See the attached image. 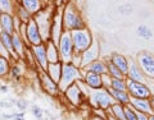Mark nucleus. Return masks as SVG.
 <instances>
[{
    "instance_id": "nucleus-26",
    "label": "nucleus",
    "mask_w": 154,
    "mask_h": 120,
    "mask_svg": "<svg viewBox=\"0 0 154 120\" xmlns=\"http://www.w3.org/2000/svg\"><path fill=\"white\" fill-rule=\"evenodd\" d=\"M13 16H14V18H16V19H18L21 23H25V25L30 22V19H32V16L18 1H16V4H14V13H13Z\"/></svg>"
},
{
    "instance_id": "nucleus-49",
    "label": "nucleus",
    "mask_w": 154,
    "mask_h": 120,
    "mask_svg": "<svg viewBox=\"0 0 154 120\" xmlns=\"http://www.w3.org/2000/svg\"><path fill=\"white\" fill-rule=\"evenodd\" d=\"M153 3H154V0H153Z\"/></svg>"
},
{
    "instance_id": "nucleus-18",
    "label": "nucleus",
    "mask_w": 154,
    "mask_h": 120,
    "mask_svg": "<svg viewBox=\"0 0 154 120\" xmlns=\"http://www.w3.org/2000/svg\"><path fill=\"white\" fill-rule=\"evenodd\" d=\"M0 28L3 32H7L9 35L16 32V19L13 14L0 12Z\"/></svg>"
},
{
    "instance_id": "nucleus-17",
    "label": "nucleus",
    "mask_w": 154,
    "mask_h": 120,
    "mask_svg": "<svg viewBox=\"0 0 154 120\" xmlns=\"http://www.w3.org/2000/svg\"><path fill=\"white\" fill-rule=\"evenodd\" d=\"M128 105L137 113L146 114V115H152L153 114L150 102H149V98H135V97H131Z\"/></svg>"
},
{
    "instance_id": "nucleus-2",
    "label": "nucleus",
    "mask_w": 154,
    "mask_h": 120,
    "mask_svg": "<svg viewBox=\"0 0 154 120\" xmlns=\"http://www.w3.org/2000/svg\"><path fill=\"white\" fill-rule=\"evenodd\" d=\"M89 89L90 88L82 82V79H81V80H77L75 84H72L71 87L67 88L63 92V95H64L66 100L72 105V106L80 107L81 105L88 102Z\"/></svg>"
},
{
    "instance_id": "nucleus-15",
    "label": "nucleus",
    "mask_w": 154,
    "mask_h": 120,
    "mask_svg": "<svg viewBox=\"0 0 154 120\" xmlns=\"http://www.w3.org/2000/svg\"><path fill=\"white\" fill-rule=\"evenodd\" d=\"M81 72H82V82L88 86L90 89H100V88H103L102 75L93 73V72H88L85 69H81Z\"/></svg>"
},
{
    "instance_id": "nucleus-29",
    "label": "nucleus",
    "mask_w": 154,
    "mask_h": 120,
    "mask_svg": "<svg viewBox=\"0 0 154 120\" xmlns=\"http://www.w3.org/2000/svg\"><path fill=\"white\" fill-rule=\"evenodd\" d=\"M107 113L110 114L113 118H116L117 120H126V116H125V105L116 102L107 110Z\"/></svg>"
},
{
    "instance_id": "nucleus-24",
    "label": "nucleus",
    "mask_w": 154,
    "mask_h": 120,
    "mask_svg": "<svg viewBox=\"0 0 154 120\" xmlns=\"http://www.w3.org/2000/svg\"><path fill=\"white\" fill-rule=\"evenodd\" d=\"M107 91L109 92V95L113 97V100L117 104H121V105H128L130 104V95L127 91H118V89H113V88H107Z\"/></svg>"
},
{
    "instance_id": "nucleus-45",
    "label": "nucleus",
    "mask_w": 154,
    "mask_h": 120,
    "mask_svg": "<svg viewBox=\"0 0 154 120\" xmlns=\"http://www.w3.org/2000/svg\"><path fill=\"white\" fill-rule=\"evenodd\" d=\"M0 91L2 92H8V87L7 86H0Z\"/></svg>"
},
{
    "instance_id": "nucleus-22",
    "label": "nucleus",
    "mask_w": 154,
    "mask_h": 120,
    "mask_svg": "<svg viewBox=\"0 0 154 120\" xmlns=\"http://www.w3.org/2000/svg\"><path fill=\"white\" fill-rule=\"evenodd\" d=\"M12 42H13V49H14V51L17 52L18 56L21 57V59H23L26 49H27V47H30V46L26 45V42L22 40V37L19 36L17 32L12 33Z\"/></svg>"
},
{
    "instance_id": "nucleus-35",
    "label": "nucleus",
    "mask_w": 154,
    "mask_h": 120,
    "mask_svg": "<svg viewBox=\"0 0 154 120\" xmlns=\"http://www.w3.org/2000/svg\"><path fill=\"white\" fill-rule=\"evenodd\" d=\"M125 116H126V120H139L137 113L130 105H125Z\"/></svg>"
},
{
    "instance_id": "nucleus-10",
    "label": "nucleus",
    "mask_w": 154,
    "mask_h": 120,
    "mask_svg": "<svg viewBox=\"0 0 154 120\" xmlns=\"http://www.w3.org/2000/svg\"><path fill=\"white\" fill-rule=\"evenodd\" d=\"M63 32L64 28H63V21H62V7H57L54 8V13H53V19H51L50 40L55 45H58Z\"/></svg>"
},
{
    "instance_id": "nucleus-5",
    "label": "nucleus",
    "mask_w": 154,
    "mask_h": 120,
    "mask_svg": "<svg viewBox=\"0 0 154 120\" xmlns=\"http://www.w3.org/2000/svg\"><path fill=\"white\" fill-rule=\"evenodd\" d=\"M53 13H54V8L46 9L44 8L41 12H38L36 16H33L36 25L40 30L41 37L44 42L50 40V30H51V19H53Z\"/></svg>"
},
{
    "instance_id": "nucleus-38",
    "label": "nucleus",
    "mask_w": 154,
    "mask_h": 120,
    "mask_svg": "<svg viewBox=\"0 0 154 120\" xmlns=\"http://www.w3.org/2000/svg\"><path fill=\"white\" fill-rule=\"evenodd\" d=\"M102 80H103V88H109L110 87V82H112V77H110L108 73L102 75Z\"/></svg>"
},
{
    "instance_id": "nucleus-43",
    "label": "nucleus",
    "mask_w": 154,
    "mask_h": 120,
    "mask_svg": "<svg viewBox=\"0 0 154 120\" xmlns=\"http://www.w3.org/2000/svg\"><path fill=\"white\" fill-rule=\"evenodd\" d=\"M137 113V111H136ZM137 119L139 120H149V116L146 114H141V113H137Z\"/></svg>"
},
{
    "instance_id": "nucleus-23",
    "label": "nucleus",
    "mask_w": 154,
    "mask_h": 120,
    "mask_svg": "<svg viewBox=\"0 0 154 120\" xmlns=\"http://www.w3.org/2000/svg\"><path fill=\"white\" fill-rule=\"evenodd\" d=\"M62 69H63V63H62V61H58V63H49L46 73L55 83H59L60 77H62Z\"/></svg>"
},
{
    "instance_id": "nucleus-46",
    "label": "nucleus",
    "mask_w": 154,
    "mask_h": 120,
    "mask_svg": "<svg viewBox=\"0 0 154 120\" xmlns=\"http://www.w3.org/2000/svg\"><path fill=\"white\" fill-rule=\"evenodd\" d=\"M107 119H108V120H117V119H116V118H113L112 115H110V114H108V113H107Z\"/></svg>"
},
{
    "instance_id": "nucleus-12",
    "label": "nucleus",
    "mask_w": 154,
    "mask_h": 120,
    "mask_svg": "<svg viewBox=\"0 0 154 120\" xmlns=\"http://www.w3.org/2000/svg\"><path fill=\"white\" fill-rule=\"evenodd\" d=\"M98 59H100V44L96 38H94L93 44L90 45L89 49L81 54V69L86 68L89 64Z\"/></svg>"
},
{
    "instance_id": "nucleus-4",
    "label": "nucleus",
    "mask_w": 154,
    "mask_h": 120,
    "mask_svg": "<svg viewBox=\"0 0 154 120\" xmlns=\"http://www.w3.org/2000/svg\"><path fill=\"white\" fill-rule=\"evenodd\" d=\"M81 79H82V72H81V69L71 63H64L63 69H62L60 80L58 83L60 93H63L68 87H71L72 84H75L77 80H81Z\"/></svg>"
},
{
    "instance_id": "nucleus-9",
    "label": "nucleus",
    "mask_w": 154,
    "mask_h": 120,
    "mask_svg": "<svg viewBox=\"0 0 154 120\" xmlns=\"http://www.w3.org/2000/svg\"><path fill=\"white\" fill-rule=\"evenodd\" d=\"M135 60L146 78L154 80V55L148 51H140Z\"/></svg>"
},
{
    "instance_id": "nucleus-19",
    "label": "nucleus",
    "mask_w": 154,
    "mask_h": 120,
    "mask_svg": "<svg viewBox=\"0 0 154 120\" xmlns=\"http://www.w3.org/2000/svg\"><path fill=\"white\" fill-rule=\"evenodd\" d=\"M109 60H110V63H112L113 65H116L119 70H121V73L125 77L127 75L130 60L127 59L126 56L122 55V54H118V52H114V54H112V56L109 57Z\"/></svg>"
},
{
    "instance_id": "nucleus-42",
    "label": "nucleus",
    "mask_w": 154,
    "mask_h": 120,
    "mask_svg": "<svg viewBox=\"0 0 154 120\" xmlns=\"http://www.w3.org/2000/svg\"><path fill=\"white\" fill-rule=\"evenodd\" d=\"M14 120H25V115L23 113H18V114H14Z\"/></svg>"
},
{
    "instance_id": "nucleus-1",
    "label": "nucleus",
    "mask_w": 154,
    "mask_h": 120,
    "mask_svg": "<svg viewBox=\"0 0 154 120\" xmlns=\"http://www.w3.org/2000/svg\"><path fill=\"white\" fill-rule=\"evenodd\" d=\"M62 21H63L64 31L73 32L86 28V23L81 16L80 9L73 1H66L62 5Z\"/></svg>"
},
{
    "instance_id": "nucleus-48",
    "label": "nucleus",
    "mask_w": 154,
    "mask_h": 120,
    "mask_svg": "<svg viewBox=\"0 0 154 120\" xmlns=\"http://www.w3.org/2000/svg\"><path fill=\"white\" fill-rule=\"evenodd\" d=\"M16 1H18V0H16Z\"/></svg>"
},
{
    "instance_id": "nucleus-30",
    "label": "nucleus",
    "mask_w": 154,
    "mask_h": 120,
    "mask_svg": "<svg viewBox=\"0 0 154 120\" xmlns=\"http://www.w3.org/2000/svg\"><path fill=\"white\" fill-rule=\"evenodd\" d=\"M136 35L143 38V40H145V41H149V40H152L153 38V31H152V28L146 26V25H139L137 28H136Z\"/></svg>"
},
{
    "instance_id": "nucleus-47",
    "label": "nucleus",
    "mask_w": 154,
    "mask_h": 120,
    "mask_svg": "<svg viewBox=\"0 0 154 120\" xmlns=\"http://www.w3.org/2000/svg\"><path fill=\"white\" fill-rule=\"evenodd\" d=\"M149 116V120H154V114H152V115H148Z\"/></svg>"
},
{
    "instance_id": "nucleus-31",
    "label": "nucleus",
    "mask_w": 154,
    "mask_h": 120,
    "mask_svg": "<svg viewBox=\"0 0 154 120\" xmlns=\"http://www.w3.org/2000/svg\"><path fill=\"white\" fill-rule=\"evenodd\" d=\"M11 66H12V61L11 60L7 59V57L0 56V78H2V77L9 75Z\"/></svg>"
},
{
    "instance_id": "nucleus-21",
    "label": "nucleus",
    "mask_w": 154,
    "mask_h": 120,
    "mask_svg": "<svg viewBox=\"0 0 154 120\" xmlns=\"http://www.w3.org/2000/svg\"><path fill=\"white\" fill-rule=\"evenodd\" d=\"M0 38H2V41H3V44L4 46H5V49L8 50V52L11 54L12 56V60L16 63V61L18 60H21V57L18 56V54L16 51H14L13 49V42H12V35H9V33L7 32H3V31H0Z\"/></svg>"
},
{
    "instance_id": "nucleus-16",
    "label": "nucleus",
    "mask_w": 154,
    "mask_h": 120,
    "mask_svg": "<svg viewBox=\"0 0 154 120\" xmlns=\"http://www.w3.org/2000/svg\"><path fill=\"white\" fill-rule=\"evenodd\" d=\"M126 78L132 79V80H137V82H143V83H146L149 80L145 77V74L143 73V70L140 69V66L137 65L136 60H130L128 72H127Z\"/></svg>"
},
{
    "instance_id": "nucleus-25",
    "label": "nucleus",
    "mask_w": 154,
    "mask_h": 120,
    "mask_svg": "<svg viewBox=\"0 0 154 120\" xmlns=\"http://www.w3.org/2000/svg\"><path fill=\"white\" fill-rule=\"evenodd\" d=\"M84 69L88 70V72H93V73H96V74H99V75H103V74H107L108 73L107 61L103 60V59H98V60L93 61V63L89 64Z\"/></svg>"
},
{
    "instance_id": "nucleus-13",
    "label": "nucleus",
    "mask_w": 154,
    "mask_h": 120,
    "mask_svg": "<svg viewBox=\"0 0 154 120\" xmlns=\"http://www.w3.org/2000/svg\"><path fill=\"white\" fill-rule=\"evenodd\" d=\"M26 33H27V44L28 46H36V45H40L44 42L41 37V33H40V30L36 25L35 19H30V22L26 23Z\"/></svg>"
},
{
    "instance_id": "nucleus-44",
    "label": "nucleus",
    "mask_w": 154,
    "mask_h": 120,
    "mask_svg": "<svg viewBox=\"0 0 154 120\" xmlns=\"http://www.w3.org/2000/svg\"><path fill=\"white\" fill-rule=\"evenodd\" d=\"M149 102H150V106H152V111H153V114H154V93L149 97Z\"/></svg>"
},
{
    "instance_id": "nucleus-41",
    "label": "nucleus",
    "mask_w": 154,
    "mask_h": 120,
    "mask_svg": "<svg viewBox=\"0 0 154 120\" xmlns=\"http://www.w3.org/2000/svg\"><path fill=\"white\" fill-rule=\"evenodd\" d=\"M16 105H17V107H18L19 110H25V109L27 107V102L25 101V100H18Z\"/></svg>"
},
{
    "instance_id": "nucleus-40",
    "label": "nucleus",
    "mask_w": 154,
    "mask_h": 120,
    "mask_svg": "<svg viewBox=\"0 0 154 120\" xmlns=\"http://www.w3.org/2000/svg\"><path fill=\"white\" fill-rule=\"evenodd\" d=\"M118 12L122 13V14H128L132 12V7L130 5V4H123V5L118 7Z\"/></svg>"
},
{
    "instance_id": "nucleus-7",
    "label": "nucleus",
    "mask_w": 154,
    "mask_h": 120,
    "mask_svg": "<svg viewBox=\"0 0 154 120\" xmlns=\"http://www.w3.org/2000/svg\"><path fill=\"white\" fill-rule=\"evenodd\" d=\"M58 51H59V57L62 63H71L72 57L75 55L73 41H72L71 32L64 31L62 35L59 42H58Z\"/></svg>"
},
{
    "instance_id": "nucleus-33",
    "label": "nucleus",
    "mask_w": 154,
    "mask_h": 120,
    "mask_svg": "<svg viewBox=\"0 0 154 120\" xmlns=\"http://www.w3.org/2000/svg\"><path fill=\"white\" fill-rule=\"evenodd\" d=\"M14 4H16V0H0V12L13 14Z\"/></svg>"
},
{
    "instance_id": "nucleus-14",
    "label": "nucleus",
    "mask_w": 154,
    "mask_h": 120,
    "mask_svg": "<svg viewBox=\"0 0 154 120\" xmlns=\"http://www.w3.org/2000/svg\"><path fill=\"white\" fill-rule=\"evenodd\" d=\"M38 82H40V87L41 89H44L48 95L50 96H59L60 91L58 87V83H55L49 75H48L46 72H38Z\"/></svg>"
},
{
    "instance_id": "nucleus-20",
    "label": "nucleus",
    "mask_w": 154,
    "mask_h": 120,
    "mask_svg": "<svg viewBox=\"0 0 154 120\" xmlns=\"http://www.w3.org/2000/svg\"><path fill=\"white\" fill-rule=\"evenodd\" d=\"M18 3L26 9V10L31 14V16H36L38 12L44 9V0H18Z\"/></svg>"
},
{
    "instance_id": "nucleus-6",
    "label": "nucleus",
    "mask_w": 154,
    "mask_h": 120,
    "mask_svg": "<svg viewBox=\"0 0 154 120\" xmlns=\"http://www.w3.org/2000/svg\"><path fill=\"white\" fill-rule=\"evenodd\" d=\"M72 41H73V47L76 54H82L85 50H88L90 45L93 44V33L88 27L82 28V30H77L71 32Z\"/></svg>"
},
{
    "instance_id": "nucleus-27",
    "label": "nucleus",
    "mask_w": 154,
    "mask_h": 120,
    "mask_svg": "<svg viewBox=\"0 0 154 120\" xmlns=\"http://www.w3.org/2000/svg\"><path fill=\"white\" fill-rule=\"evenodd\" d=\"M45 45H46V55H48L49 63H58V61H60L59 51H58V45H55L51 40H48L45 42Z\"/></svg>"
},
{
    "instance_id": "nucleus-34",
    "label": "nucleus",
    "mask_w": 154,
    "mask_h": 120,
    "mask_svg": "<svg viewBox=\"0 0 154 120\" xmlns=\"http://www.w3.org/2000/svg\"><path fill=\"white\" fill-rule=\"evenodd\" d=\"M110 88L118 89V91H127L126 78H112V82H110Z\"/></svg>"
},
{
    "instance_id": "nucleus-39",
    "label": "nucleus",
    "mask_w": 154,
    "mask_h": 120,
    "mask_svg": "<svg viewBox=\"0 0 154 120\" xmlns=\"http://www.w3.org/2000/svg\"><path fill=\"white\" fill-rule=\"evenodd\" d=\"M71 64H73L75 66H77V68L81 69V54H76L75 52V55H73V57H72V60H71Z\"/></svg>"
},
{
    "instance_id": "nucleus-36",
    "label": "nucleus",
    "mask_w": 154,
    "mask_h": 120,
    "mask_svg": "<svg viewBox=\"0 0 154 120\" xmlns=\"http://www.w3.org/2000/svg\"><path fill=\"white\" fill-rule=\"evenodd\" d=\"M0 56L7 57V59H9V60L12 61V56H11V54L8 52V50L5 49V46H4L3 41H2V38H0Z\"/></svg>"
},
{
    "instance_id": "nucleus-3",
    "label": "nucleus",
    "mask_w": 154,
    "mask_h": 120,
    "mask_svg": "<svg viewBox=\"0 0 154 120\" xmlns=\"http://www.w3.org/2000/svg\"><path fill=\"white\" fill-rule=\"evenodd\" d=\"M88 102L94 107V110L100 109V110H104V111H107L113 104H116L113 97L109 95V92L105 88L89 89Z\"/></svg>"
},
{
    "instance_id": "nucleus-32",
    "label": "nucleus",
    "mask_w": 154,
    "mask_h": 120,
    "mask_svg": "<svg viewBox=\"0 0 154 120\" xmlns=\"http://www.w3.org/2000/svg\"><path fill=\"white\" fill-rule=\"evenodd\" d=\"M105 61H107V69H108V74L112 77V78H126L122 73H121V70H119L117 66L113 65L112 63H110V60H109V57H107V59H104Z\"/></svg>"
},
{
    "instance_id": "nucleus-11",
    "label": "nucleus",
    "mask_w": 154,
    "mask_h": 120,
    "mask_svg": "<svg viewBox=\"0 0 154 120\" xmlns=\"http://www.w3.org/2000/svg\"><path fill=\"white\" fill-rule=\"evenodd\" d=\"M31 52L35 59L36 66L38 68V72H46L48 65H49V60H48V55H46V45L45 42H42L40 45L36 46H31Z\"/></svg>"
},
{
    "instance_id": "nucleus-28",
    "label": "nucleus",
    "mask_w": 154,
    "mask_h": 120,
    "mask_svg": "<svg viewBox=\"0 0 154 120\" xmlns=\"http://www.w3.org/2000/svg\"><path fill=\"white\" fill-rule=\"evenodd\" d=\"M23 60H18L16 63H13L11 66V72H9V75L12 77L14 80H19L22 78L23 73H25V65H22Z\"/></svg>"
},
{
    "instance_id": "nucleus-37",
    "label": "nucleus",
    "mask_w": 154,
    "mask_h": 120,
    "mask_svg": "<svg viewBox=\"0 0 154 120\" xmlns=\"http://www.w3.org/2000/svg\"><path fill=\"white\" fill-rule=\"evenodd\" d=\"M32 114H33V116L38 120H42V116H44V111L38 106H32Z\"/></svg>"
},
{
    "instance_id": "nucleus-8",
    "label": "nucleus",
    "mask_w": 154,
    "mask_h": 120,
    "mask_svg": "<svg viewBox=\"0 0 154 120\" xmlns=\"http://www.w3.org/2000/svg\"><path fill=\"white\" fill-rule=\"evenodd\" d=\"M126 87L130 97L135 98H149L153 95L150 87L148 83L137 82V80H132L126 78Z\"/></svg>"
}]
</instances>
